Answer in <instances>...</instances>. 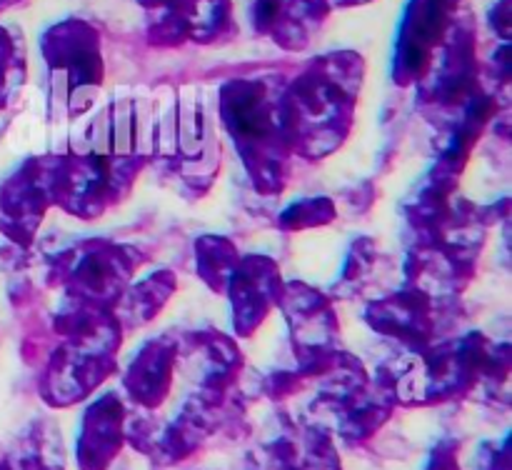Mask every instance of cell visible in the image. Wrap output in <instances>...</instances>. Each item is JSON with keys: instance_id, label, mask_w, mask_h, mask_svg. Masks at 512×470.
Instances as JSON below:
<instances>
[]
</instances>
